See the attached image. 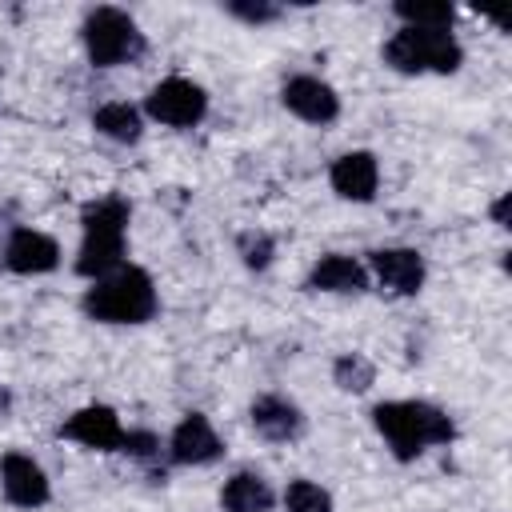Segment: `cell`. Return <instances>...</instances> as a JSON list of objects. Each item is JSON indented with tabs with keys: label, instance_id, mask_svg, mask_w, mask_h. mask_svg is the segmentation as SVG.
I'll use <instances>...</instances> for the list:
<instances>
[{
	"label": "cell",
	"instance_id": "obj_1",
	"mask_svg": "<svg viewBox=\"0 0 512 512\" xmlns=\"http://www.w3.org/2000/svg\"><path fill=\"white\" fill-rule=\"evenodd\" d=\"M372 424L376 432L388 440V448L396 452V460H416L424 448L448 444L456 436L452 416L428 400H388L372 408Z\"/></svg>",
	"mask_w": 512,
	"mask_h": 512
},
{
	"label": "cell",
	"instance_id": "obj_2",
	"mask_svg": "<svg viewBox=\"0 0 512 512\" xmlns=\"http://www.w3.org/2000/svg\"><path fill=\"white\" fill-rule=\"evenodd\" d=\"M128 200L120 196H100L80 212V256H76V272L88 280H100L108 272H116L124 264V240H128Z\"/></svg>",
	"mask_w": 512,
	"mask_h": 512
},
{
	"label": "cell",
	"instance_id": "obj_3",
	"mask_svg": "<svg viewBox=\"0 0 512 512\" xmlns=\"http://www.w3.org/2000/svg\"><path fill=\"white\" fill-rule=\"evenodd\" d=\"M156 304V284L136 264H120L84 292V312L100 324H144L156 316Z\"/></svg>",
	"mask_w": 512,
	"mask_h": 512
},
{
	"label": "cell",
	"instance_id": "obj_4",
	"mask_svg": "<svg viewBox=\"0 0 512 512\" xmlns=\"http://www.w3.org/2000/svg\"><path fill=\"white\" fill-rule=\"evenodd\" d=\"M84 48H88V60L96 68H116V64H132L144 56V32L136 28V20L124 12V8H112V4H100L84 16Z\"/></svg>",
	"mask_w": 512,
	"mask_h": 512
},
{
	"label": "cell",
	"instance_id": "obj_5",
	"mask_svg": "<svg viewBox=\"0 0 512 512\" xmlns=\"http://www.w3.org/2000/svg\"><path fill=\"white\" fill-rule=\"evenodd\" d=\"M464 60L460 44L452 32H428V28H400L388 44H384V64L404 72V76H420V72H456Z\"/></svg>",
	"mask_w": 512,
	"mask_h": 512
},
{
	"label": "cell",
	"instance_id": "obj_6",
	"mask_svg": "<svg viewBox=\"0 0 512 512\" xmlns=\"http://www.w3.org/2000/svg\"><path fill=\"white\" fill-rule=\"evenodd\" d=\"M144 108H148L152 120H160V124H168V128H192V124H200L204 112H208V92H204L200 84L184 80V76H168V80H160V84L148 92Z\"/></svg>",
	"mask_w": 512,
	"mask_h": 512
},
{
	"label": "cell",
	"instance_id": "obj_7",
	"mask_svg": "<svg viewBox=\"0 0 512 512\" xmlns=\"http://www.w3.org/2000/svg\"><path fill=\"white\" fill-rule=\"evenodd\" d=\"M60 436L72 440V444H84L92 452H116L124 444V424L112 408L104 404H88V408H76L64 424H60Z\"/></svg>",
	"mask_w": 512,
	"mask_h": 512
},
{
	"label": "cell",
	"instance_id": "obj_8",
	"mask_svg": "<svg viewBox=\"0 0 512 512\" xmlns=\"http://www.w3.org/2000/svg\"><path fill=\"white\" fill-rule=\"evenodd\" d=\"M0 488H4L8 504H16V508H44L52 496L44 468L24 452H8L0 460Z\"/></svg>",
	"mask_w": 512,
	"mask_h": 512
},
{
	"label": "cell",
	"instance_id": "obj_9",
	"mask_svg": "<svg viewBox=\"0 0 512 512\" xmlns=\"http://www.w3.org/2000/svg\"><path fill=\"white\" fill-rule=\"evenodd\" d=\"M284 108L308 124H332L340 116V96L332 84H324L320 76H292L280 92Z\"/></svg>",
	"mask_w": 512,
	"mask_h": 512
},
{
	"label": "cell",
	"instance_id": "obj_10",
	"mask_svg": "<svg viewBox=\"0 0 512 512\" xmlns=\"http://www.w3.org/2000/svg\"><path fill=\"white\" fill-rule=\"evenodd\" d=\"M60 264V244L40 228H16L4 244V268L20 276H40Z\"/></svg>",
	"mask_w": 512,
	"mask_h": 512
},
{
	"label": "cell",
	"instance_id": "obj_11",
	"mask_svg": "<svg viewBox=\"0 0 512 512\" xmlns=\"http://www.w3.org/2000/svg\"><path fill=\"white\" fill-rule=\"evenodd\" d=\"M220 452H224V444H220L216 428L208 424V416H200V412H188L168 436V456L176 464H212Z\"/></svg>",
	"mask_w": 512,
	"mask_h": 512
},
{
	"label": "cell",
	"instance_id": "obj_12",
	"mask_svg": "<svg viewBox=\"0 0 512 512\" xmlns=\"http://www.w3.org/2000/svg\"><path fill=\"white\" fill-rule=\"evenodd\" d=\"M328 180H332V192H336V196L364 204V200H372V196H376L380 164H376V156H372V152H344V156H336V164H332Z\"/></svg>",
	"mask_w": 512,
	"mask_h": 512
},
{
	"label": "cell",
	"instance_id": "obj_13",
	"mask_svg": "<svg viewBox=\"0 0 512 512\" xmlns=\"http://www.w3.org/2000/svg\"><path fill=\"white\" fill-rule=\"evenodd\" d=\"M372 272H376L380 288H388L396 296H412L424 284V256L416 248H380V252H372Z\"/></svg>",
	"mask_w": 512,
	"mask_h": 512
},
{
	"label": "cell",
	"instance_id": "obj_14",
	"mask_svg": "<svg viewBox=\"0 0 512 512\" xmlns=\"http://www.w3.org/2000/svg\"><path fill=\"white\" fill-rule=\"evenodd\" d=\"M308 288H316V292H364L368 288V268L356 256L328 252V256H320L312 264Z\"/></svg>",
	"mask_w": 512,
	"mask_h": 512
},
{
	"label": "cell",
	"instance_id": "obj_15",
	"mask_svg": "<svg viewBox=\"0 0 512 512\" xmlns=\"http://www.w3.org/2000/svg\"><path fill=\"white\" fill-rule=\"evenodd\" d=\"M252 428H256L264 440L284 444V440H296V436L304 432V416H300V408H296L292 400H284V396H260V400H252Z\"/></svg>",
	"mask_w": 512,
	"mask_h": 512
},
{
	"label": "cell",
	"instance_id": "obj_16",
	"mask_svg": "<svg viewBox=\"0 0 512 512\" xmlns=\"http://www.w3.org/2000/svg\"><path fill=\"white\" fill-rule=\"evenodd\" d=\"M272 488L264 476L256 472H236L224 488H220V508L224 512H268L272 508Z\"/></svg>",
	"mask_w": 512,
	"mask_h": 512
},
{
	"label": "cell",
	"instance_id": "obj_17",
	"mask_svg": "<svg viewBox=\"0 0 512 512\" xmlns=\"http://www.w3.org/2000/svg\"><path fill=\"white\" fill-rule=\"evenodd\" d=\"M92 128H96L100 136L116 140V144H136L144 120H140V108H132V104H124V100H112V104H100V108L92 112Z\"/></svg>",
	"mask_w": 512,
	"mask_h": 512
},
{
	"label": "cell",
	"instance_id": "obj_18",
	"mask_svg": "<svg viewBox=\"0 0 512 512\" xmlns=\"http://www.w3.org/2000/svg\"><path fill=\"white\" fill-rule=\"evenodd\" d=\"M396 16L404 20V28H428V32H448L456 20L452 4H432V0H400Z\"/></svg>",
	"mask_w": 512,
	"mask_h": 512
},
{
	"label": "cell",
	"instance_id": "obj_19",
	"mask_svg": "<svg viewBox=\"0 0 512 512\" xmlns=\"http://www.w3.org/2000/svg\"><path fill=\"white\" fill-rule=\"evenodd\" d=\"M332 380H336L344 392H364V388L376 380V368H372L368 356H360V352H344V356L332 364Z\"/></svg>",
	"mask_w": 512,
	"mask_h": 512
},
{
	"label": "cell",
	"instance_id": "obj_20",
	"mask_svg": "<svg viewBox=\"0 0 512 512\" xmlns=\"http://www.w3.org/2000/svg\"><path fill=\"white\" fill-rule=\"evenodd\" d=\"M284 512H332V496L312 480H292L284 488Z\"/></svg>",
	"mask_w": 512,
	"mask_h": 512
},
{
	"label": "cell",
	"instance_id": "obj_21",
	"mask_svg": "<svg viewBox=\"0 0 512 512\" xmlns=\"http://www.w3.org/2000/svg\"><path fill=\"white\" fill-rule=\"evenodd\" d=\"M272 236H264V232H244L240 236V256H244V264L248 268H268L272 264Z\"/></svg>",
	"mask_w": 512,
	"mask_h": 512
},
{
	"label": "cell",
	"instance_id": "obj_22",
	"mask_svg": "<svg viewBox=\"0 0 512 512\" xmlns=\"http://www.w3.org/2000/svg\"><path fill=\"white\" fill-rule=\"evenodd\" d=\"M228 12H232V16H240L244 24H268V20H276V16H280V8H276V4H264V0H256V4L232 0V4H228Z\"/></svg>",
	"mask_w": 512,
	"mask_h": 512
},
{
	"label": "cell",
	"instance_id": "obj_23",
	"mask_svg": "<svg viewBox=\"0 0 512 512\" xmlns=\"http://www.w3.org/2000/svg\"><path fill=\"white\" fill-rule=\"evenodd\" d=\"M120 452H128V456H136V460H152V456L160 452V440H156L152 432H132V428H128Z\"/></svg>",
	"mask_w": 512,
	"mask_h": 512
},
{
	"label": "cell",
	"instance_id": "obj_24",
	"mask_svg": "<svg viewBox=\"0 0 512 512\" xmlns=\"http://www.w3.org/2000/svg\"><path fill=\"white\" fill-rule=\"evenodd\" d=\"M504 212H508V196H500V200H496V208H492V216H496V224H500V228H504Z\"/></svg>",
	"mask_w": 512,
	"mask_h": 512
}]
</instances>
